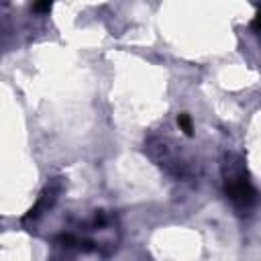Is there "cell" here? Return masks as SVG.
<instances>
[{"label":"cell","instance_id":"cell-1","mask_svg":"<svg viewBox=\"0 0 261 261\" xmlns=\"http://www.w3.org/2000/svg\"><path fill=\"white\" fill-rule=\"evenodd\" d=\"M224 192L241 214H247L255 204V190L247 179V171L239 159H228L224 163Z\"/></svg>","mask_w":261,"mask_h":261},{"label":"cell","instance_id":"cell-2","mask_svg":"<svg viewBox=\"0 0 261 261\" xmlns=\"http://www.w3.org/2000/svg\"><path fill=\"white\" fill-rule=\"evenodd\" d=\"M177 124H179V128H181L186 135H192V128H194V126H192V118H190L188 114H179V116H177Z\"/></svg>","mask_w":261,"mask_h":261},{"label":"cell","instance_id":"cell-3","mask_svg":"<svg viewBox=\"0 0 261 261\" xmlns=\"http://www.w3.org/2000/svg\"><path fill=\"white\" fill-rule=\"evenodd\" d=\"M33 10H39V12H47V10H51V4H35V6H33Z\"/></svg>","mask_w":261,"mask_h":261},{"label":"cell","instance_id":"cell-4","mask_svg":"<svg viewBox=\"0 0 261 261\" xmlns=\"http://www.w3.org/2000/svg\"><path fill=\"white\" fill-rule=\"evenodd\" d=\"M253 29H255L257 33H261V12L255 16V20H253Z\"/></svg>","mask_w":261,"mask_h":261}]
</instances>
